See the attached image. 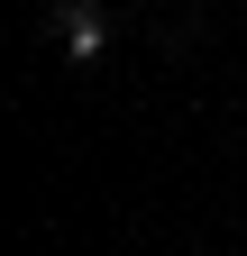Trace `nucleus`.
<instances>
[{
    "label": "nucleus",
    "mask_w": 247,
    "mask_h": 256,
    "mask_svg": "<svg viewBox=\"0 0 247 256\" xmlns=\"http://www.w3.org/2000/svg\"><path fill=\"white\" fill-rule=\"evenodd\" d=\"M55 46H64L74 64H92V55L110 46V18L92 10V0H64V10H55Z\"/></svg>",
    "instance_id": "obj_1"
}]
</instances>
